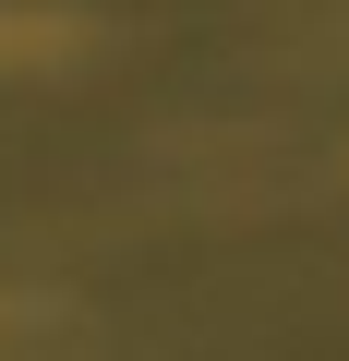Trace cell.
Instances as JSON below:
<instances>
[{
    "label": "cell",
    "instance_id": "6da1fadb",
    "mask_svg": "<svg viewBox=\"0 0 349 361\" xmlns=\"http://www.w3.org/2000/svg\"><path fill=\"white\" fill-rule=\"evenodd\" d=\"M25 49H73V25H0V61H25Z\"/></svg>",
    "mask_w": 349,
    "mask_h": 361
}]
</instances>
